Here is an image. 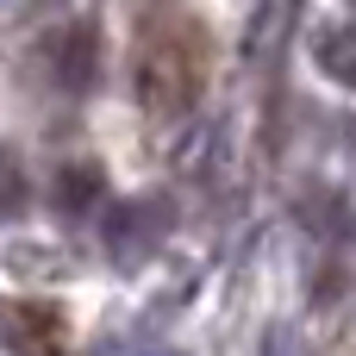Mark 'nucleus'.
<instances>
[{"label":"nucleus","instance_id":"f03ea898","mask_svg":"<svg viewBox=\"0 0 356 356\" xmlns=\"http://www.w3.org/2000/svg\"><path fill=\"white\" fill-rule=\"evenodd\" d=\"M19 207H25L19 169H13V150H0V213H19Z\"/></svg>","mask_w":356,"mask_h":356},{"label":"nucleus","instance_id":"f257e3e1","mask_svg":"<svg viewBox=\"0 0 356 356\" xmlns=\"http://www.w3.org/2000/svg\"><path fill=\"white\" fill-rule=\"evenodd\" d=\"M207 88V38L200 25L169 6L144 25V44H138V100L156 113V119H181Z\"/></svg>","mask_w":356,"mask_h":356},{"label":"nucleus","instance_id":"7ed1b4c3","mask_svg":"<svg viewBox=\"0 0 356 356\" xmlns=\"http://www.w3.org/2000/svg\"><path fill=\"white\" fill-rule=\"evenodd\" d=\"M88 194H94V175H69V181H63V200H69V207L88 200Z\"/></svg>","mask_w":356,"mask_h":356}]
</instances>
